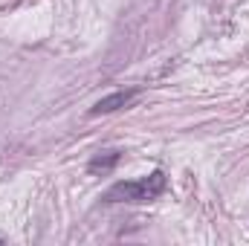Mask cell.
I'll return each instance as SVG.
<instances>
[{
  "label": "cell",
  "mask_w": 249,
  "mask_h": 246,
  "mask_svg": "<svg viewBox=\"0 0 249 246\" xmlns=\"http://www.w3.org/2000/svg\"><path fill=\"white\" fill-rule=\"evenodd\" d=\"M168 188V177H165V171H151V174H145V177H139V180H119V183H113L107 191H105V203H151V200H157L162 191Z\"/></svg>",
  "instance_id": "cell-1"
},
{
  "label": "cell",
  "mask_w": 249,
  "mask_h": 246,
  "mask_svg": "<svg viewBox=\"0 0 249 246\" xmlns=\"http://www.w3.org/2000/svg\"><path fill=\"white\" fill-rule=\"evenodd\" d=\"M136 96H139L136 87H133V90H116V93L99 99V102L90 107V116H105V113H116V110H122V107H130V102H133Z\"/></svg>",
  "instance_id": "cell-2"
},
{
  "label": "cell",
  "mask_w": 249,
  "mask_h": 246,
  "mask_svg": "<svg viewBox=\"0 0 249 246\" xmlns=\"http://www.w3.org/2000/svg\"><path fill=\"white\" fill-rule=\"evenodd\" d=\"M119 159H122V151H105V154H96V157L87 162V171H90V174H107V171H113V168L119 165Z\"/></svg>",
  "instance_id": "cell-3"
}]
</instances>
